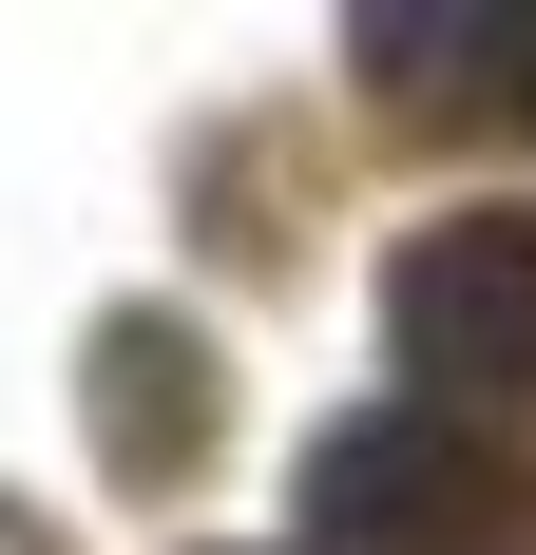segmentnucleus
<instances>
[{"label":"nucleus","mask_w":536,"mask_h":555,"mask_svg":"<svg viewBox=\"0 0 536 555\" xmlns=\"http://www.w3.org/2000/svg\"><path fill=\"white\" fill-rule=\"evenodd\" d=\"M518 517V460L460 422V402H365L307 441V537L326 555H498Z\"/></svg>","instance_id":"obj_1"},{"label":"nucleus","mask_w":536,"mask_h":555,"mask_svg":"<svg viewBox=\"0 0 536 555\" xmlns=\"http://www.w3.org/2000/svg\"><path fill=\"white\" fill-rule=\"evenodd\" d=\"M383 345H403V402H460V422L536 384V211H441L383 269Z\"/></svg>","instance_id":"obj_2"},{"label":"nucleus","mask_w":536,"mask_h":555,"mask_svg":"<svg viewBox=\"0 0 536 555\" xmlns=\"http://www.w3.org/2000/svg\"><path fill=\"white\" fill-rule=\"evenodd\" d=\"M345 39L422 115H536V0H365Z\"/></svg>","instance_id":"obj_3"},{"label":"nucleus","mask_w":536,"mask_h":555,"mask_svg":"<svg viewBox=\"0 0 536 555\" xmlns=\"http://www.w3.org/2000/svg\"><path fill=\"white\" fill-rule=\"evenodd\" d=\"M97 460L115 479H192L212 460V345L173 307H115L97 326Z\"/></svg>","instance_id":"obj_4"}]
</instances>
